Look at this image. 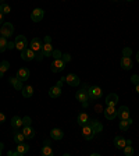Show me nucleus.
Segmentation results:
<instances>
[{
	"mask_svg": "<svg viewBox=\"0 0 139 156\" xmlns=\"http://www.w3.org/2000/svg\"><path fill=\"white\" fill-rule=\"evenodd\" d=\"M75 98H77L78 102H81L84 107L89 106V103H88L89 96H88V87H86V84H84V89H78L77 94H75Z\"/></svg>",
	"mask_w": 139,
	"mask_h": 156,
	"instance_id": "nucleus-1",
	"label": "nucleus"
},
{
	"mask_svg": "<svg viewBox=\"0 0 139 156\" xmlns=\"http://www.w3.org/2000/svg\"><path fill=\"white\" fill-rule=\"evenodd\" d=\"M14 34V25L11 23H3L0 28V35L4 38H10Z\"/></svg>",
	"mask_w": 139,
	"mask_h": 156,
	"instance_id": "nucleus-2",
	"label": "nucleus"
},
{
	"mask_svg": "<svg viewBox=\"0 0 139 156\" xmlns=\"http://www.w3.org/2000/svg\"><path fill=\"white\" fill-rule=\"evenodd\" d=\"M88 96H89V101H96L102 96V88L100 87H89L88 88Z\"/></svg>",
	"mask_w": 139,
	"mask_h": 156,
	"instance_id": "nucleus-3",
	"label": "nucleus"
},
{
	"mask_svg": "<svg viewBox=\"0 0 139 156\" xmlns=\"http://www.w3.org/2000/svg\"><path fill=\"white\" fill-rule=\"evenodd\" d=\"M95 134L96 133H95V130L92 128L91 124H89V121H88L85 126H82V136H84L86 141H91L95 136Z\"/></svg>",
	"mask_w": 139,
	"mask_h": 156,
	"instance_id": "nucleus-4",
	"label": "nucleus"
},
{
	"mask_svg": "<svg viewBox=\"0 0 139 156\" xmlns=\"http://www.w3.org/2000/svg\"><path fill=\"white\" fill-rule=\"evenodd\" d=\"M35 57H36V53L31 48H25L24 50H21V58L25 60V62H32Z\"/></svg>",
	"mask_w": 139,
	"mask_h": 156,
	"instance_id": "nucleus-5",
	"label": "nucleus"
},
{
	"mask_svg": "<svg viewBox=\"0 0 139 156\" xmlns=\"http://www.w3.org/2000/svg\"><path fill=\"white\" fill-rule=\"evenodd\" d=\"M29 48L32 49L36 55H38V53H40V52H42V48H43L42 39H40V38H33L32 41H31V43H29Z\"/></svg>",
	"mask_w": 139,
	"mask_h": 156,
	"instance_id": "nucleus-6",
	"label": "nucleus"
},
{
	"mask_svg": "<svg viewBox=\"0 0 139 156\" xmlns=\"http://www.w3.org/2000/svg\"><path fill=\"white\" fill-rule=\"evenodd\" d=\"M50 68H52L53 73H60L65 68V63L63 62V58H54V62L52 63Z\"/></svg>",
	"mask_w": 139,
	"mask_h": 156,
	"instance_id": "nucleus-7",
	"label": "nucleus"
},
{
	"mask_svg": "<svg viewBox=\"0 0 139 156\" xmlns=\"http://www.w3.org/2000/svg\"><path fill=\"white\" fill-rule=\"evenodd\" d=\"M120 66L125 71L131 70V68L134 67V62H132V58H131V56H123V57H121V62H120Z\"/></svg>",
	"mask_w": 139,
	"mask_h": 156,
	"instance_id": "nucleus-8",
	"label": "nucleus"
},
{
	"mask_svg": "<svg viewBox=\"0 0 139 156\" xmlns=\"http://www.w3.org/2000/svg\"><path fill=\"white\" fill-rule=\"evenodd\" d=\"M16 48L18 49V50H24V49L26 48V45H28V41H26L25 35H18L16 36Z\"/></svg>",
	"mask_w": 139,
	"mask_h": 156,
	"instance_id": "nucleus-9",
	"label": "nucleus"
},
{
	"mask_svg": "<svg viewBox=\"0 0 139 156\" xmlns=\"http://www.w3.org/2000/svg\"><path fill=\"white\" fill-rule=\"evenodd\" d=\"M128 144H132L130 140H125L124 136L121 135H117L116 138H114V145H116L117 149H123L125 145H128Z\"/></svg>",
	"mask_w": 139,
	"mask_h": 156,
	"instance_id": "nucleus-10",
	"label": "nucleus"
},
{
	"mask_svg": "<svg viewBox=\"0 0 139 156\" xmlns=\"http://www.w3.org/2000/svg\"><path fill=\"white\" fill-rule=\"evenodd\" d=\"M79 77L77 74H68L65 77V84L70 85V87H78L79 85Z\"/></svg>",
	"mask_w": 139,
	"mask_h": 156,
	"instance_id": "nucleus-11",
	"label": "nucleus"
},
{
	"mask_svg": "<svg viewBox=\"0 0 139 156\" xmlns=\"http://www.w3.org/2000/svg\"><path fill=\"white\" fill-rule=\"evenodd\" d=\"M103 112H104V117L107 120H114L117 117V109L114 106H106V109Z\"/></svg>",
	"mask_w": 139,
	"mask_h": 156,
	"instance_id": "nucleus-12",
	"label": "nucleus"
},
{
	"mask_svg": "<svg viewBox=\"0 0 139 156\" xmlns=\"http://www.w3.org/2000/svg\"><path fill=\"white\" fill-rule=\"evenodd\" d=\"M43 16H45V11L42 9H35L31 13V20H32L33 23H39V21L43 20Z\"/></svg>",
	"mask_w": 139,
	"mask_h": 156,
	"instance_id": "nucleus-13",
	"label": "nucleus"
},
{
	"mask_svg": "<svg viewBox=\"0 0 139 156\" xmlns=\"http://www.w3.org/2000/svg\"><path fill=\"white\" fill-rule=\"evenodd\" d=\"M29 75H31V73H29V70L28 68H25V67H23V68H19L18 71H17V74H16V77L18 78V80H21V81H26L29 78Z\"/></svg>",
	"mask_w": 139,
	"mask_h": 156,
	"instance_id": "nucleus-14",
	"label": "nucleus"
},
{
	"mask_svg": "<svg viewBox=\"0 0 139 156\" xmlns=\"http://www.w3.org/2000/svg\"><path fill=\"white\" fill-rule=\"evenodd\" d=\"M106 106H116L118 103V95L117 94H109L106 98V101H104Z\"/></svg>",
	"mask_w": 139,
	"mask_h": 156,
	"instance_id": "nucleus-15",
	"label": "nucleus"
},
{
	"mask_svg": "<svg viewBox=\"0 0 139 156\" xmlns=\"http://www.w3.org/2000/svg\"><path fill=\"white\" fill-rule=\"evenodd\" d=\"M117 117H120V120H125V119H130V109L127 106H121L118 110H117Z\"/></svg>",
	"mask_w": 139,
	"mask_h": 156,
	"instance_id": "nucleus-16",
	"label": "nucleus"
},
{
	"mask_svg": "<svg viewBox=\"0 0 139 156\" xmlns=\"http://www.w3.org/2000/svg\"><path fill=\"white\" fill-rule=\"evenodd\" d=\"M9 82H10L11 85H13V87L16 88V89H18V91H21V89L24 88V82L21 81V80H18L17 77H14V75H13V77H10V78H9Z\"/></svg>",
	"mask_w": 139,
	"mask_h": 156,
	"instance_id": "nucleus-17",
	"label": "nucleus"
},
{
	"mask_svg": "<svg viewBox=\"0 0 139 156\" xmlns=\"http://www.w3.org/2000/svg\"><path fill=\"white\" fill-rule=\"evenodd\" d=\"M63 136H64L63 130H60V128H52V131H50V138L52 140L60 141V140H63Z\"/></svg>",
	"mask_w": 139,
	"mask_h": 156,
	"instance_id": "nucleus-18",
	"label": "nucleus"
},
{
	"mask_svg": "<svg viewBox=\"0 0 139 156\" xmlns=\"http://www.w3.org/2000/svg\"><path fill=\"white\" fill-rule=\"evenodd\" d=\"M53 46H52V43L50 42H45L43 43V48H42V53H43V56L45 57H49V56H52V53H53Z\"/></svg>",
	"mask_w": 139,
	"mask_h": 156,
	"instance_id": "nucleus-19",
	"label": "nucleus"
},
{
	"mask_svg": "<svg viewBox=\"0 0 139 156\" xmlns=\"http://www.w3.org/2000/svg\"><path fill=\"white\" fill-rule=\"evenodd\" d=\"M23 134L25 135V140H32L33 136H35V130L31 126H24Z\"/></svg>",
	"mask_w": 139,
	"mask_h": 156,
	"instance_id": "nucleus-20",
	"label": "nucleus"
},
{
	"mask_svg": "<svg viewBox=\"0 0 139 156\" xmlns=\"http://www.w3.org/2000/svg\"><path fill=\"white\" fill-rule=\"evenodd\" d=\"M134 121H132V119H125V120H121L120 121V124H118V127H120V130L121 131H127L128 128L131 127V124H132Z\"/></svg>",
	"mask_w": 139,
	"mask_h": 156,
	"instance_id": "nucleus-21",
	"label": "nucleus"
},
{
	"mask_svg": "<svg viewBox=\"0 0 139 156\" xmlns=\"http://www.w3.org/2000/svg\"><path fill=\"white\" fill-rule=\"evenodd\" d=\"M60 95H61V88L57 87V85H54V87L49 89V96L50 98H58Z\"/></svg>",
	"mask_w": 139,
	"mask_h": 156,
	"instance_id": "nucleus-22",
	"label": "nucleus"
},
{
	"mask_svg": "<svg viewBox=\"0 0 139 156\" xmlns=\"http://www.w3.org/2000/svg\"><path fill=\"white\" fill-rule=\"evenodd\" d=\"M89 124L92 126V128L95 130L96 134L103 131V126H102V123H99V120H91V119H89Z\"/></svg>",
	"mask_w": 139,
	"mask_h": 156,
	"instance_id": "nucleus-23",
	"label": "nucleus"
},
{
	"mask_svg": "<svg viewBox=\"0 0 139 156\" xmlns=\"http://www.w3.org/2000/svg\"><path fill=\"white\" fill-rule=\"evenodd\" d=\"M16 151L19 153V155H25V153L29 151V145H26V144H24V142H19V144H17Z\"/></svg>",
	"mask_w": 139,
	"mask_h": 156,
	"instance_id": "nucleus-24",
	"label": "nucleus"
},
{
	"mask_svg": "<svg viewBox=\"0 0 139 156\" xmlns=\"http://www.w3.org/2000/svg\"><path fill=\"white\" fill-rule=\"evenodd\" d=\"M77 121H78V124L82 127V126H85V124L89 121V116H88L86 113H79V114H78Z\"/></svg>",
	"mask_w": 139,
	"mask_h": 156,
	"instance_id": "nucleus-25",
	"label": "nucleus"
},
{
	"mask_svg": "<svg viewBox=\"0 0 139 156\" xmlns=\"http://www.w3.org/2000/svg\"><path fill=\"white\" fill-rule=\"evenodd\" d=\"M21 92H23L24 98H31L33 95V88L31 87V85H25V87L21 89Z\"/></svg>",
	"mask_w": 139,
	"mask_h": 156,
	"instance_id": "nucleus-26",
	"label": "nucleus"
},
{
	"mask_svg": "<svg viewBox=\"0 0 139 156\" xmlns=\"http://www.w3.org/2000/svg\"><path fill=\"white\" fill-rule=\"evenodd\" d=\"M9 68H10V63L7 62V60H3V62L0 63V78H3L4 73H6Z\"/></svg>",
	"mask_w": 139,
	"mask_h": 156,
	"instance_id": "nucleus-27",
	"label": "nucleus"
},
{
	"mask_svg": "<svg viewBox=\"0 0 139 156\" xmlns=\"http://www.w3.org/2000/svg\"><path fill=\"white\" fill-rule=\"evenodd\" d=\"M11 126H13V128H19V127L23 126V119L19 116H14L11 119Z\"/></svg>",
	"mask_w": 139,
	"mask_h": 156,
	"instance_id": "nucleus-28",
	"label": "nucleus"
},
{
	"mask_svg": "<svg viewBox=\"0 0 139 156\" xmlns=\"http://www.w3.org/2000/svg\"><path fill=\"white\" fill-rule=\"evenodd\" d=\"M40 153L43 156H52L53 155V149L50 145H43V148L40 149Z\"/></svg>",
	"mask_w": 139,
	"mask_h": 156,
	"instance_id": "nucleus-29",
	"label": "nucleus"
},
{
	"mask_svg": "<svg viewBox=\"0 0 139 156\" xmlns=\"http://www.w3.org/2000/svg\"><path fill=\"white\" fill-rule=\"evenodd\" d=\"M13 136H14V142H16V144L24 142V140H25V135H24L23 133H18V131H16Z\"/></svg>",
	"mask_w": 139,
	"mask_h": 156,
	"instance_id": "nucleus-30",
	"label": "nucleus"
},
{
	"mask_svg": "<svg viewBox=\"0 0 139 156\" xmlns=\"http://www.w3.org/2000/svg\"><path fill=\"white\" fill-rule=\"evenodd\" d=\"M7 38H4V36L0 35V53H3L4 50L7 49Z\"/></svg>",
	"mask_w": 139,
	"mask_h": 156,
	"instance_id": "nucleus-31",
	"label": "nucleus"
},
{
	"mask_svg": "<svg viewBox=\"0 0 139 156\" xmlns=\"http://www.w3.org/2000/svg\"><path fill=\"white\" fill-rule=\"evenodd\" d=\"M123 151H124V153H125V156H132V155H134V152H135L131 144H128V145H125V146H124V148H123Z\"/></svg>",
	"mask_w": 139,
	"mask_h": 156,
	"instance_id": "nucleus-32",
	"label": "nucleus"
},
{
	"mask_svg": "<svg viewBox=\"0 0 139 156\" xmlns=\"http://www.w3.org/2000/svg\"><path fill=\"white\" fill-rule=\"evenodd\" d=\"M0 11L3 14H9L10 11H11V7L9 6V4H6V3H2L0 4Z\"/></svg>",
	"mask_w": 139,
	"mask_h": 156,
	"instance_id": "nucleus-33",
	"label": "nucleus"
},
{
	"mask_svg": "<svg viewBox=\"0 0 139 156\" xmlns=\"http://www.w3.org/2000/svg\"><path fill=\"white\" fill-rule=\"evenodd\" d=\"M52 56H53V57H54V58H61L63 53L60 52L58 49H54V50H53V53H52Z\"/></svg>",
	"mask_w": 139,
	"mask_h": 156,
	"instance_id": "nucleus-34",
	"label": "nucleus"
},
{
	"mask_svg": "<svg viewBox=\"0 0 139 156\" xmlns=\"http://www.w3.org/2000/svg\"><path fill=\"white\" fill-rule=\"evenodd\" d=\"M31 123H32L31 117H28V116L23 117V126H31Z\"/></svg>",
	"mask_w": 139,
	"mask_h": 156,
	"instance_id": "nucleus-35",
	"label": "nucleus"
},
{
	"mask_svg": "<svg viewBox=\"0 0 139 156\" xmlns=\"http://www.w3.org/2000/svg\"><path fill=\"white\" fill-rule=\"evenodd\" d=\"M61 58H63V62H64L65 64H67L68 62H71V56H70V53H65V55H63Z\"/></svg>",
	"mask_w": 139,
	"mask_h": 156,
	"instance_id": "nucleus-36",
	"label": "nucleus"
},
{
	"mask_svg": "<svg viewBox=\"0 0 139 156\" xmlns=\"http://www.w3.org/2000/svg\"><path fill=\"white\" fill-rule=\"evenodd\" d=\"M131 82H132L134 85H138L139 84V75H132V77H131Z\"/></svg>",
	"mask_w": 139,
	"mask_h": 156,
	"instance_id": "nucleus-37",
	"label": "nucleus"
},
{
	"mask_svg": "<svg viewBox=\"0 0 139 156\" xmlns=\"http://www.w3.org/2000/svg\"><path fill=\"white\" fill-rule=\"evenodd\" d=\"M131 53H132V50H131L130 48H125V49L123 50V55H124V56H131Z\"/></svg>",
	"mask_w": 139,
	"mask_h": 156,
	"instance_id": "nucleus-38",
	"label": "nucleus"
},
{
	"mask_svg": "<svg viewBox=\"0 0 139 156\" xmlns=\"http://www.w3.org/2000/svg\"><path fill=\"white\" fill-rule=\"evenodd\" d=\"M7 155H9V156H18L19 153L17 152V151H9V152H7Z\"/></svg>",
	"mask_w": 139,
	"mask_h": 156,
	"instance_id": "nucleus-39",
	"label": "nucleus"
},
{
	"mask_svg": "<svg viewBox=\"0 0 139 156\" xmlns=\"http://www.w3.org/2000/svg\"><path fill=\"white\" fill-rule=\"evenodd\" d=\"M64 82H65V77H63L61 80H58V82H57V84H56V85H57V87H60V88H61V85L64 84Z\"/></svg>",
	"mask_w": 139,
	"mask_h": 156,
	"instance_id": "nucleus-40",
	"label": "nucleus"
},
{
	"mask_svg": "<svg viewBox=\"0 0 139 156\" xmlns=\"http://www.w3.org/2000/svg\"><path fill=\"white\" fill-rule=\"evenodd\" d=\"M4 121H6V116L3 113H0V124H3Z\"/></svg>",
	"mask_w": 139,
	"mask_h": 156,
	"instance_id": "nucleus-41",
	"label": "nucleus"
},
{
	"mask_svg": "<svg viewBox=\"0 0 139 156\" xmlns=\"http://www.w3.org/2000/svg\"><path fill=\"white\" fill-rule=\"evenodd\" d=\"M13 48H16V43H14V42H9V43H7V49H13Z\"/></svg>",
	"mask_w": 139,
	"mask_h": 156,
	"instance_id": "nucleus-42",
	"label": "nucleus"
},
{
	"mask_svg": "<svg viewBox=\"0 0 139 156\" xmlns=\"http://www.w3.org/2000/svg\"><path fill=\"white\" fill-rule=\"evenodd\" d=\"M95 110H96L97 113H99V112H103V109H102V106H99V105H96V106H95Z\"/></svg>",
	"mask_w": 139,
	"mask_h": 156,
	"instance_id": "nucleus-43",
	"label": "nucleus"
},
{
	"mask_svg": "<svg viewBox=\"0 0 139 156\" xmlns=\"http://www.w3.org/2000/svg\"><path fill=\"white\" fill-rule=\"evenodd\" d=\"M3 17H4V14L2 13V11H0V25H2V24L4 23V18H3Z\"/></svg>",
	"mask_w": 139,
	"mask_h": 156,
	"instance_id": "nucleus-44",
	"label": "nucleus"
},
{
	"mask_svg": "<svg viewBox=\"0 0 139 156\" xmlns=\"http://www.w3.org/2000/svg\"><path fill=\"white\" fill-rule=\"evenodd\" d=\"M45 42H52V38L46 35V36H45Z\"/></svg>",
	"mask_w": 139,
	"mask_h": 156,
	"instance_id": "nucleus-45",
	"label": "nucleus"
},
{
	"mask_svg": "<svg viewBox=\"0 0 139 156\" xmlns=\"http://www.w3.org/2000/svg\"><path fill=\"white\" fill-rule=\"evenodd\" d=\"M43 144H45V145H50V141H49V140H46Z\"/></svg>",
	"mask_w": 139,
	"mask_h": 156,
	"instance_id": "nucleus-46",
	"label": "nucleus"
},
{
	"mask_svg": "<svg viewBox=\"0 0 139 156\" xmlns=\"http://www.w3.org/2000/svg\"><path fill=\"white\" fill-rule=\"evenodd\" d=\"M0 149H4V144L3 142H0Z\"/></svg>",
	"mask_w": 139,
	"mask_h": 156,
	"instance_id": "nucleus-47",
	"label": "nucleus"
},
{
	"mask_svg": "<svg viewBox=\"0 0 139 156\" xmlns=\"http://www.w3.org/2000/svg\"><path fill=\"white\" fill-rule=\"evenodd\" d=\"M136 63H139V52L136 53Z\"/></svg>",
	"mask_w": 139,
	"mask_h": 156,
	"instance_id": "nucleus-48",
	"label": "nucleus"
},
{
	"mask_svg": "<svg viewBox=\"0 0 139 156\" xmlns=\"http://www.w3.org/2000/svg\"><path fill=\"white\" fill-rule=\"evenodd\" d=\"M135 87H136V88H135V91L139 94V84H138V85H135Z\"/></svg>",
	"mask_w": 139,
	"mask_h": 156,
	"instance_id": "nucleus-49",
	"label": "nucleus"
},
{
	"mask_svg": "<svg viewBox=\"0 0 139 156\" xmlns=\"http://www.w3.org/2000/svg\"><path fill=\"white\" fill-rule=\"evenodd\" d=\"M2 152H3V149H0V155H2Z\"/></svg>",
	"mask_w": 139,
	"mask_h": 156,
	"instance_id": "nucleus-50",
	"label": "nucleus"
},
{
	"mask_svg": "<svg viewBox=\"0 0 139 156\" xmlns=\"http://www.w3.org/2000/svg\"><path fill=\"white\" fill-rule=\"evenodd\" d=\"M2 3H3V0H0V4H2Z\"/></svg>",
	"mask_w": 139,
	"mask_h": 156,
	"instance_id": "nucleus-51",
	"label": "nucleus"
},
{
	"mask_svg": "<svg viewBox=\"0 0 139 156\" xmlns=\"http://www.w3.org/2000/svg\"><path fill=\"white\" fill-rule=\"evenodd\" d=\"M127 2H132V0H127Z\"/></svg>",
	"mask_w": 139,
	"mask_h": 156,
	"instance_id": "nucleus-52",
	"label": "nucleus"
}]
</instances>
